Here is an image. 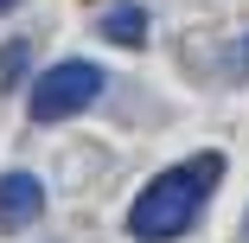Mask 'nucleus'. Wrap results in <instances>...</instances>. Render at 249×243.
<instances>
[{"instance_id":"obj_1","label":"nucleus","mask_w":249,"mask_h":243,"mask_svg":"<svg viewBox=\"0 0 249 243\" xmlns=\"http://www.w3.org/2000/svg\"><path fill=\"white\" fill-rule=\"evenodd\" d=\"M224 173V154H198L185 167H166L141 186V199L128 205V237L134 243H173L198 224V211H205L211 186Z\"/></svg>"},{"instance_id":"obj_2","label":"nucleus","mask_w":249,"mask_h":243,"mask_svg":"<svg viewBox=\"0 0 249 243\" xmlns=\"http://www.w3.org/2000/svg\"><path fill=\"white\" fill-rule=\"evenodd\" d=\"M103 64H89V58H64V64H52L38 83H32V96H26V109H32V122H64V115H77V109H89L96 96H103Z\"/></svg>"},{"instance_id":"obj_3","label":"nucleus","mask_w":249,"mask_h":243,"mask_svg":"<svg viewBox=\"0 0 249 243\" xmlns=\"http://www.w3.org/2000/svg\"><path fill=\"white\" fill-rule=\"evenodd\" d=\"M45 211V186L32 173H0V230H26Z\"/></svg>"},{"instance_id":"obj_4","label":"nucleus","mask_w":249,"mask_h":243,"mask_svg":"<svg viewBox=\"0 0 249 243\" xmlns=\"http://www.w3.org/2000/svg\"><path fill=\"white\" fill-rule=\"evenodd\" d=\"M96 26H103V38H109V45H141V38H147V13L134 7V0H128V7H109Z\"/></svg>"},{"instance_id":"obj_5","label":"nucleus","mask_w":249,"mask_h":243,"mask_svg":"<svg viewBox=\"0 0 249 243\" xmlns=\"http://www.w3.org/2000/svg\"><path fill=\"white\" fill-rule=\"evenodd\" d=\"M26 52H32L26 38H7V45H0V90H13L26 77Z\"/></svg>"},{"instance_id":"obj_6","label":"nucleus","mask_w":249,"mask_h":243,"mask_svg":"<svg viewBox=\"0 0 249 243\" xmlns=\"http://www.w3.org/2000/svg\"><path fill=\"white\" fill-rule=\"evenodd\" d=\"M7 7H19V0H0V13H7Z\"/></svg>"},{"instance_id":"obj_7","label":"nucleus","mask_w":249,"mask_h":243,"mask_svg":"<svg viewBox=\"0 0 249 243\" xmlns=\"http://www.w3.org/2000/svg\"><path fill=\"white\" fill-rule=\"evenodd\" d=\"M243 52H249V45H243Z\"/></svg>"}]
</instances>
